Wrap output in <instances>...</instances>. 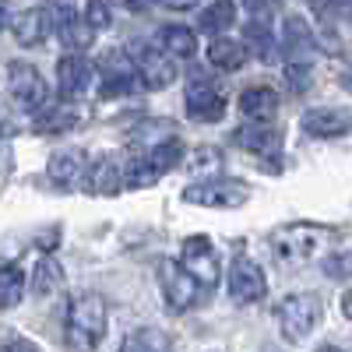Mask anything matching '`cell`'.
Wrapping results in <instances>:
<instances>
[{
	"label": "cell",
	"mask_w": 352,
	"mask_h": 352,
	"mask_svg": "<svg viewBox=\"0 0 352 352\" xmlns=\"http://www.w3.org/2000/svg\"><path fill=\"white\" fill-rule=\"evenodd\" d=\"M335 240V229L317 222H289L272 232V254L278 264H307Z\"/></svg>",
	"instance_id": "6da1fadb"
},
{
	"label": "cell",
	"mask_w": 352,
	"mask_h": 352,
	"mask_svg": "<svg viewBox=\"0 0 352 352\" xmlns=\"http://www.w3.org/2000/svg\"><path fill=\"white\" fill-rule=\"evenodd\" d=\"M8 18H11V14H8V8H0V32H4V25H8Z\"/></svg>",
	"instance_id": "f35d334b"
},
{
	"label": "cell",
	"mask_w": 352,
	"mask_h": 352,
	"mask_svg": "<svg viewBox=\"0 0 352 352\" xmlns=\"http://www.w3.org/2000/svg\"><path fill=\"white\" fill-rule=\"evenodd\" d=\"M159 285H162V296L173 310H190L204 296L201 282L184 268V261H173V257L159 261Z\"/></svg>",
	"instance_id": "5b68a950"
},
{
	"label": "cell",
	"mask_w": 352,
	"mask_h": 352,
	"mask_svg": "<svg viewBox=\"0 0 352 352\" xmlns=\"http://www.w3.org/2000/svg\"><path fill=\"white\" fill-rule=\"evenodd\" d=\"M159 180H162V169H159L148 155H141V159H134V162L124 166V187H127V190L152 187V184H159Z\"/></svg>",
	"instance_id": "cb8c5ba5"
},
{
	"label": "cell",
	"mask_w": 352,
	"mask_h": 352,
	"mask_svg": "<svg viewBox=\"0 0 352 352\" xmlns=\"http://www.w3.org/2000/svg\"><path fill=\"white\" fill-rule=\"evenodd\" d=\"M342 314H345V317L352 320V289H349L345 296H342Z\"/></svg>",
	"instance_id": "8d00e7d4"
},
{
	"label": "cell",
	"mask_w": 352,
	"mask_h": 352,
	"mask_svg": "<svg viewBox=\"0 0 352 352\" xmlns=\"http://www.w3.org/2000/svg\"><path fill=\"white\" fill-rule=\"evenodd\" d=\"M99 88H102V96H127L134 92V85H138V60H131V56L124 50H106L99 56Z\"/></svg>",
	"instance_id": "52a82bcc"
},
{
	"label": "cell",
	"mask_w": 352,
	"mask_h": 352,
	"mask_svg": "<svg viewBox=\"0 0 352 352\" xmlns=\"http://www.w3.org/2000/svg\"><path fill=\"white\" fill-rule=\"evenodd\" d=\"M85 169H88V162H85V152H81V148L53 152V155H50V166H46L50 180H53V184H60V187L78 184L81 176H85Z\"/></svg>",
	"instance_id": "ac0fdd59"
},
{
	"label": "cell",
	"mask_w": 352,
	"mask_h": 352,
	"mask_svg": "<svg viewBox=\"0 0 352 352\" xmlns=\"http://www.w3.org/2000/svg\"><path fill=\"white\" fill-rule=\"evenodd\" d=\"M236 141H240V148H247V152H254L257 159H264V162H278L282 155V134L275 131V127H264V124H257V127H240L236 131ZM261 162V166H264Z\"/></svg>",
	"instance_id": "9a60e30c"
},
{
	"label": "cell",
	"mask_w": 352,
	"mask_h": 352,
	"mask_svg": "<svg viewBox=\"0 0 352 352\" xmlns=\"http://www.w3.org/2000/svg\"><path fill=\"white\" fill-rule=\"evenodd\" d=\"M159 4H162V8H169V11H190V8L197 4V0H159Z\"/></svg>",
	"instance_id": "e575fe53"
},
{
	"label": "cell",
	"mask_w": 352,
	"mask_h": 352,
	"mask_svg": "<svg viewBox=\"0 0 352 352\" xmlns=\"http://www.w3.org/2000/svg\"><path fill=\"white\" fill-rule=\"evenodd\" d=\"M289 88L292 92H307L310 88V64H289Z\"/></svg>",
	"instance_id": "d6a6232c"
},
{
	"label": "cell",
	"mask_w": 352,
	"mask_h": 352,
	"mask_svg": "<svg viewBox=\"0 0 352 352\" xmlns=\"http://www.w3.org/2000/svg\"><path fill=\"white\" fill-rule=\"evenodd\" d=\"M240 109L250 116V120H272L278 109V92L268 85H250L247 92H240Z\"/></svg>",
	"instance_id": "d6986e66"
},
{
	"label": "cell",
	"mask_w": 352,
	"mask_h": 352,
	"mask_svg": "<svg viewBox=\"0 0 352 352\" xmlns=\"http://www.w3.org/2000/svg\"><path fill=\"white\" fill-rule=\"evenodd\" d=\"M159 46L169 53V56H180V60H190L197 53V36L184 25H166L159 32Z\"/></svg>",
	"instance_id": "44dd1931"
},
{
	"label": "cell",
	"mask_w": 352,
	"mask_h": 352,
	"mask_svg": "<svg viewBox=\"0 0 352 352\" xmlns=\"http://www.w3.org/2000/svg\"><path fill=\"white\" fill-rule=\"evenodd\" d=\"M184 268L201 282V289L212 296V289L219 285V254L208 236H190L184 240Z\"/></svg>",
	"instance_id": "9c48e42d"
},
{
	"label": "cell",
	"mask_w": 352,
	"mask_h": 352,
	"mask_svg": "<svg viewBox=\"0 0 352 352\" xmlns=\"http://www.w3.org/2000/svg\"><path fill=\"white\" fill-rule=\"evenodd\" d=\"M138 74H141V85L159 92V88H169L173 78H176V67H173V56L166 50H141L138 53Z\"/></svg>",
	"instance_id": "5bb4252c"
},
{
	"label": "cell",
	"mask_w": 352,
	"mask_h": 352,
	"mask_svg": "<svg viewBox=\"0 0 352 352\" xmlns=\"http://www.w3.org/2000/svg\"><path fill=\"white\" fill-rule=\"evenodd\" d=\"M264 292H268V282H264L261 264H254L250 257L232 261V268H229V296H232V303L250 307V303L264 300Z\"/></svg>",
	"instance_id": "30bf717a"
},
{
	"label": "cell",
	"mask_w": 352,
	"mask_h": 352,
	"mask_svg": "<svg viewBox=\"0 0 352 352\" xmlns=\"http://www.w3.org/2000/svg\"><path fill=\"white\" fill-rule=\"evenodd\" d=\"M219 162H222L219 148H197L190 169H194V173H208V169H219Z\"/></svg>",
	"instance_id": "4dcf8cb0"
},
{
	"label": "cell",
	"mask_w": 352,
	"mask_h": 352,
	"mask_svg": "<svg viewBox=\"0 0 352 352\" xmlns=\"http://www.w3.org/2000/svg\"><path fill=\"white\" fill-rule=\"evenodd\" d=\"M113 21V11H109V0H92L85 11V25L92 28V32H102V28H109Z\"/></svg>",
	"instance_id": "f1b7e54d"
},
{
	"label": "cell",
	"mask_w": 352,
	"mask_h": 352,
	"mask_svg": "<svg viewBox=\"0 0 352 352\" xmlns=\"http://www.w3.org/2000/svg\"><path fill=\"white\" fill-rule=\"evenodd\" d=\"M92 78H96V67L88 64L81 53H67V56H60V64H56V85H60V96L67 102L88 96Z\"/></svg>",
	"instance_id": "8fae6325"
},
{
	"label": "cell",
	"mask_w": 352,
	"mask_h": 352,
	"mask_svg": "<svg viewBox=\"0 0 352 352\" xmlns=\"http://www.w3.org/2000/svg\"><path fill=\"white\" fill-rule=\"evenodd\" d=\"M324 272H328L331 278L352 275V254H335V257H328V261H324Z\"/></svg>",
	"instance_id": "1f68e13d"
},
{
	"label": "cell",
	"mask_w": 352,
	"mask_h": 352,
	"mask_svg": "<svg viewBox=\"0 0 352 352\" xmlns=\"http://www.w3.org/2000/svg\"><path fill=\"white\" fill-rule=\"evenodd\" d=\"M247 197H250V187L243 180H226V176H215V180H204V184H190L184 190V201L204 204V208H240Z\"/></svg>",
	"instance_id": "8992f818"
},
{
	"label": "cell",
	"mask_w": 352,
	"mask_h": 352,
	"mask_svg": "<svg viewBox=\"0 0 352 352\" xmlns=\"http://www.w3.org/2000/svg\"><path fill=\"white\" fill-rule=\"evenodd\" d=\"M303 131L310 138H345L352 134V113L338 106H320L303 113Z\"/></svg>",
	"instance_id": "4fadbf2b"
},
{
	"label": "cell",
	"mask_w": 352,
	"mask_h": 352,
	"mask_svg": "<svg viewBox=\"0 0 352 352\" xmlns=\"http://www.w3.org/2000/svg\"><path fill=\"white\" fill-rule=\"evenodd\" d=\"M197 21H201V32L219 36V32H226L229 25H236V4H232V0H215L212 8L201 11Z\"/></svg>",
	"instance_id": "603a6c76"
},
{
	"label": "cell",
	"mask_w": 352,
	"mask_h": 352,
	"mask_svg": "<svg viewBox=\"0 0 352 352\" xmlns=\"http://www.w3.org/2000/svg\"><path fill=\"white\" fill-rule=\"evenodd\" d=\"M320 314H324V307H320V296H314V292H292V296H285L275 307V317H278V328H282L285 342H303L317 328Z\"/></svg>",
	"instance_id": "3957f363"
},
{
	"label": "cell",
	"mask_w": 352,
	"mask_h": 352,
	"mask_svg": "<svg viewBox=\"0 0 352 352\" xmlns=\"http://www.w3.org/2000/svg\"><path fill=\"white\" fill-rule=\"evenodd\" d=\"M8 88H11V96L25 109H46L50 88H46V81H43V74H39L36 64H28V60L8 64Z\"/></svg>",
	"instance_id": "ba28073f"
},
{
	"label": "cell",
	"mask_w": 352,
	"mask_h": 352,
	"mask_svg": "<svg viewBox=\"0 0 352 352\" xmlns=\"http://www.w3.org/2000/svg\"><path fill=\"white\" fill-rule=\"evenodd\" d=\"M120 352H166V342L159 335H152V331H138L134 338L124 342Z\"/></svg>",
	"instance_id": "f546056e"
},
{
	"label": "cell",
	"mask_w": 352,
	"mask_h": 352,
	"mask_svg": "<svg viewBox=\"0 0 352 352\" xmlns=\"http://www.w3.org/2000/svg\"><path fill=\"white\" fill-rule=\"evenodd\" d=\"M148 159H152L162 173H169V169H176V166L184 162V144L176 141V138H169V141H162V144H159V148H152V152H148Z\"/></svg>",
	"instance_id": "83f0119b"
},
{
	"label": "cell",
	"mask_w": 352,
	"mask_h": 352,
	"mask_svg": "<svg viewBox=\"0 0 352 352\" xmlns=\"http://www.w3.org/2000/svg\"><path fill=\"white\" fill-rule=\"evenodd\" d=\"M184 102H187V116L194 124H219L226 116V96L215 88V81L208 78V71L194 67L187 74V88H184Z\"/></svg>",
	"instance_id": "277c9868"
},
{
	"label": "cell",
	"mask_w": 352,
	"mask_h": 352,
	"mask_svg": "<svg viewBox=\"0 0 352 352\" xmlns=\"http://www.w3.org/2000/svg\"><path fill=\"white\" fill-rule=\"evenodd\" d=\"M243 60H247V46L236 39H215L208 46V64L219 71H240Z\"/></svg>",
	"instance_id": "7402d4cb"
},
{
	"label": "cell",
	"mask_w": 352,
	"mask_h": 352,
	"mask_svg": "<svg viewBox=\"0 0 352 352\" xmlns=\"http://www.w3.org/2000/svg\"><path fill=\"white\" fill-rule=\"evenodd\" d=\"M282 50L289 56V64H310L314 53H317L314 28L303 18H296V14L285 18V25H282Z\"/></svg>",
	"instance_id": "7c38bea8"
},
{
	"label": "cell",
	"mask_w": 352,
	"mask_h": 352,
	"mask_svg": "<svg viewBox=\"0 0 352 352\" xmlns=\"http://www.w3.org/2000/svg\"><path fill=\"white\" fill-rule=\"evenodd\" d=\"M243 4H247L254 14H261V11H268V8H272V0H243Z\"/></svg>",
	"instance_id": "d590c367"
},
{
	"label": "cell",
	"mask_w": 352,
	"mask_h": 352,
	"mask_svg": "<svg viewBox=\"0 0 352 352\" xmlns=\"http://www.w3.org/2000/svg\"><path fill=\"white\" fill-rule=\"evenodd\" d=\"M317 352H342L338 345H324V349H317Z\"/></svg>",
	"instance_id": "ab89813d"
},
{
	"label": "cell",
	"mask_w": 352,
	"mask_h": 352,
	"mask_svg": "<svg viewBox=\"0 0 352 352\" xmlns=\"http://www.w3.org/2000/svg\"><path fill=\"white\" fill-rule=\"evenodd\" d=\"M64 282V275H60V264L56 261H39L36 264V275H32V289H36V296H50V292Z\"/></svg>",
	"instance_id": "4316f807"
},
{
	"label": "cell",
	"mask_w": 352,
	"mask_h": 352,
	"mask_svg": "<svg viewBox=\"0 0 352 352\" xmlns=\"http://www.w3.org/2000/svg\"><path fill=\"white\" fill-rule=\"evenodd\" d=\"M21 296H25V272L18 264H4L0 268V310L18 307Z\"/></svg>",
	"instance_id": "d4e9b609"
},
{
	"label": "cell",
	"mask_w": 352,
	"mask_h": 352,
	"mask_svg": "<svg viewBox=\"0 0 352 352\" xmlns=\"http://www.w3.org/2000/svg\"><path fill=\"white\" fill-rule=\"evenodd\" d=\"M0 352H43V349H39L36 342H28V338H18V335H14V338H8L4 345H0Z\"/></svg>",
	"instance_id": "836d02e7"
},
{
	"label": "cell",
	"mask_w": 352,
	"mask_h": 352,
	"mask_svg": "<svg viewBox=\"0 0 352 352\" xmlns=\"http://www.w3.org/2000/svg\"><path fill=\"white\" fill-rule=\"evenodd\" d=\"M243 46H247V50H254V53L261 56V60L268 64L272 56H275V39H272V28L264 25V21H250V25H247V43H243Z\"/></svg>",
	"instance_id": "484cf974"
},
{
	"label": "cell",
	"mask_w": 352,
	"mask_h": 352,
	"mask_svg": "<svg viewBox=\"0 0 352 352\" xmlns=\"http://www.w3.org/2000/svg\"><path fill=\"white\" fill-rule=\"evenodd\" d=\"M342 85H345V88H349V92H352V67H349V71L342 74Z\"/></svg>",
	"instance_id": "74e56055"
},
{
	"label": "cell",
	"mask_w": 352,
	"mask_h": 352,
	"mask_svg": "<svg viewBox=\"0 0 352 352\" xmlns=\"http://www.w3.org/2000/svg\"><path fill=\"white\" fill-rule=\"evenodd\" d=\"M88 194H120L124 190V166L113 155H102L96 162H88V176H85Z\"/></svg>",
	"instance_id": "e0dca14e"
},
{
	"label": "cell",
	"mask_w": 352,
	"mask_h": 352,
	"mask_svg": "<svg viewBox=\"0 0 352 352\" xmlns=\"http://www.w3.org/2000/svg\"><path fill=\"white\" fill-rule=\"evenodd\" d=\"M53 25H56V21H53V11H50V8H25V11L11 21L14 39H18L21 46H39V43L50 36Z\"/></svg>",
	"instance_id": "2e32d148"
},
{
	"label": "cell",
	"mask_w": 352,
	"mask_h": 352,
	"mask_svg": "<svg viewBox=\"0 0 352 352\" xmlns=\"http://www.w3.org/2000/svg\"><path fill=\"white\" fill-rule=\"evenodd\" d=\"M102 338H106V300L96 292H85L67 310V345L74 352H96Z\"/></svg>",
	"instance_id": "7a4b0ae2"
},
{
	"label": "cell",
	"mask_w": 352,
	"mask_h": 352,
	"mask_svg": "<svg viewBox=\"0 0 352 352\" xmlns=\"http://www.w3.org/2000/svg\"><path fill=\"white\" fill-rule=\"evenodd\" d=\"M53 21H56V28H60V36H64V43L67 46H74V50H85V43H88V36H92V28H78V14H74V8L71 4H64V0H56V8H53Z\"/></svg>",
	"instance_id": "ffe728a7"
}]
</instances>
